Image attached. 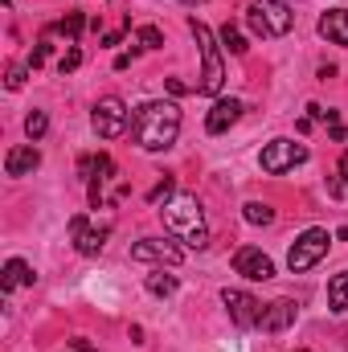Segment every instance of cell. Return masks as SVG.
<instances>
[{
  "instance_id": "obj_1",
  "label": "cell",
  "mask_w": 348,
  "mask_h": 352,
  "mask_svg": "<svg viewBox=\"0 0 348 352\" xmlns=\"http://www.w3.org/2000/svg\"><path fill=\"white\" fill-rule=\"evenodd\" d=\"M176 135H180V107L164 102V98H152V102H140L135 115H131V140L144 148V152H164L173 148Z\"/></svg>"
},
{
  "instance_id": "obj_2",
  "label": "cell",
  "mask_w": 348,
  "mask_h": 352,
  "mask_svg": "<svg viewBox=\"0 0 348 352\" xmlns=\"http://www.w3.org/2000/svg\"><path fill=\"white\" fill-rule=\"evenodd\" d=\"M160 217H164V230L173 234L176 242H184L188 250H205L209 246V226H205V213H201L197 197L176 192L173 201L160 209Z\"/></svg>"
},
{
  "instance_id": "obj_3",
  "label": "cell",
  "mask_w": 348,
  "mask_h": 352,
  "mask_svg": "<svg viewBox=\"0 0 348 352\" xmlns=\"http://www.w3.org/2000/svg\"><path fill=\"white\" fill-rule=\"evenodd\" d=\"M188 29L201 45V82H197V94H221V82H226V70H221V50H217V37L209 33V25H201L197 16H188Z\"/></svg>"
},
{
  "instance_id": "obj_4",
  "label": "cell",
  "mask_w": 348,
  "mask_h": 352,
  "mask_svg": "<svg viewBox=\"0 0 348 352\" xmlns=\"http://www.w3.org/2000/svg\"><path fill=\"white\" fill-rule=\"evenodd\" d=\"M246 25H250V33H254V37L270 41V37L291 33L295 12L287 8V0H250V8H246Z\"/></svg>"
},
{
  "instance_id": "obj_5",
  "label": "cell",
  "mask_w": 348,
  "mask_h": 352,
  "mask_svg": "<svg viewBox=\"0 0 348 352\" xmlns=\"http://www.w3.org/2000/svg\"><path fill=\"white\" fill-rule=\"evenodd\" d=\"M328 246H332V234H328V230H320V226L303 230V234L295 238V246L287 250V266H291V274H303V270H312V266L328 254Z\"/></svg>"
},
{
  "instance_id": "obj_6",
  "label": "cell",
  "mask_w": 348,
  "mask_h": 352,
  "mask_svg": "<svg viewBox=\"0 0 348 352\" xmlns=\"http://www.w3.org/2000/svg\"><path fill=\"white\" fill-rule=\"evenodd\" d=\"M90 127H94V135L98 140H119L127 127H131V115H127V102L123 98H102V102H94V115H90Z\"/></svg>"
},
{
  "instance_id": "obj_7",
  "label": "cell",
  "mask_w": 348,
  "mask_h": 352,
  "mask_svg": "<svg viewBox=\"0 0 348 352\" xmlns=\"http://www.w3.org/2000/svg\"><path fill=\"white\" fill-rule=\"evenodd\" d=\"M303 160H307V148H303V144H295V140H270V144L262 148V156H259L262 173H270V176L291 173V168H295V164H303Z\"/></svg>"
},
{
  "instance_id": "obj_8",
  "label": "cell",
  "mask_w": 348,
  "mask_h": 352,
  "mask_svg": "<svg viewBox=\"0 0 348 352\" xmlns=\"http://www.w3.org/2000/svg\"><path fill=\"white\" fill-rule=\"evenodd\" d=\"M70 238H74V250H78V254L94 258V254L107 246V238H111V226H90L87 217L78 213V217H70Z\"/></svg>"
},
{
  "instance_id": "obj_9",
  "label": "cell",
  "mask_w": 348,
  "mask_h": 352,
  "mask_svg": "<svg viewBox=\"0 0 348 352\" xmlns=\"http://www.w3.org/2000/svg\"><path fill=\"white\" fill-rule=\"evenodd\" d=\"M221 303L230 307V320L238 324V328H259V320H262V303L250 295V291H221Z\"/></svg>"
},
{
  "instance_id": "obj_10",
  "label": "cell",
  "mask_w": 348,
  "mask_h": 352,
  "mask_svg": "<svg viewBox=\"0 0 348 352\" xmlns=\"http://www.w3.org/2000/svg\"><path fill=\"white\" fill-rule=\"evenodd\" d=\"M180 258H184V254H180V246L164 242V238H140V242L131 246V263H160V266H176Z\"/></svg>"
},
{
  "instance_id": "obj_11",
  "label": "cell",
  "mask_w": 348,
  "mask_h": 352,
  "mask_svg": "<svg viewBox=\"0 0 348 352\" xmlns=\"http://www.w3.org/2000/svg\"><path fill=\"white\" fill-rule=\"evenodd\" d=\"M234 270H238L242 278H250V283H266V278L274 274V263H270V254H262L259 246H242V250L234 254Z\"/></svg>"
},
{
  "instance_id": "obj_12",
  "label": "cell",
  "mask_w": 348,
  "mask_h": 352,
  "mask_svg": "<svg viewBox=\"0 0 348 352\" xmlns=\"http://www.w3.org/2000/svg\"><path fill=\"white\" fill-rule=\"evenodd\" d=\"M242 111H246V107H242L238 98H217V102H213V111L205 115V131H209V135H221V131H230V127L242 119Z\"/></svg>"
},
{
  "instance_id": "obj_13",
  "label": "cell",
  "mask_w": 348,
  "mask_h": 352,
  "mask_svg": "<svg viewBox=\"0 0 348 352\" xmlns=\"http://www.w3.org/2000/svg\"><path fill=\"white\" fill-rule=\"evenodd\" d=\"M41 168V152L33 148V144H21V148H8V156H4V173L8 176H29Z\"/></svg>"
},
{
  "instance_id": "obj_14",
  "label": "cell",
  "mask_w": 348,
  "mask_h": 352,
  "mask_svg": "<svg viewBox=\"0 0 348 352\" xmlns=\"http://www.w3.org/2000/svg\"><path fill=\"white\" fill-rule=\"evenodd\" d=\"M295 303L291 299H279V303H270V307H262V320H259V328L262 332H287L291 324H295Z\"/></svg>"
},
{
  "instance_id": "obj_15",
  "label": "cell",
  "mask_w": 348,
  "mask_h": 352,
  "mask_svg": "<svg viewBox=\"0 0 348 352\" xmlns=\"http://www.w3.org/2000/svg\"><path fill=\"white\" fill-rule=\"evenodd\" d=\"M320 37L324 41H332V45H348V8H328L324 16H320Z\"/></svg>"
},
{
  "instance_id": "obj_16",
  "label": "cell",
  "mask_w": 348,
  "mask_h": 352,
  "mask_svg": "<svg viewBox=\"0 0 348 352\" xmlns=\"http://www.w3.org/2000/svg\"><path fill=\"white\" fill-rule=\"evenodd\" d=\"M33 266L25 263V258H8L4 263V274H0V291L8 295V291H17V287H33Z\"/></svg>"
},
{
  "instance_id": "obj_17",
  "label": "cell",
  "mask_w": 348,
  "mask_h": 352,
  "mask_svg": "<svg viewBox=\"0 0 348 352\" xmlns=\"http://www.w3.org/2000/svg\"><path fill=\"white\" fill-rule=\"evenodd\" d=\"M90 21H87V12H66L58 25H50V33H62L70 45H78V37H83V29H87Z\"/></svg>"
},
{
  "instance_id": "obj_18",
  "label": "cell",
  "mask_w": 348,
  "mask_h": 352,
  "mask_svg": "<svg viewBox=\"0 0 348 352\" xmlns=\"http://www.w3.org/2000/svg\"><path fill=\"white\" fill-rule=\"evenodd\" d=\"M328 307H332V311H340V316L348 311V270H345V274H336V278L328 283Z\"/></svg>"
},
{
  "instance_id": "obj_19",
  "label": "cell",
  "mask_w": 348,
  "mask_h": 352,
  "mask_svg": "<svg viewBox=\"0 0 348 352\" xmlns=\"http://www.w3.org/2000/svg\"><path fill=\"white\" fill-rule=\"evenodd\" d=\"M148 291H152L156 299H168V295H176V274H164V270L148 274Z\"/></svg>"
},
{
  "instance_id": "obj_20",
  "label": "cell",
  "mask_w": 348,
  "mask_h": 352,
  "mask_svg": "<svg viewBox=\"0 0 348 352\" xmlns=\"http://www.w3.org/2000/svg\"><path fill=\"white\" fill-rule=\"evenodd\" d=\"M221 45H226V50H230L234 58H242V54L250 50V45H246V37H242V33H238L234 25H226V29H221Z\"/></svg>"
},
{
  "instance_id": "obj_21",
  "label": "cell",
  "mask_w": 348,
  "mask_h": 352,
  "mask_svg": "<svg viewBox=\"0 0 348 352\" xmlns=\"http://www.w3.org/2000/svg\"><path fill=\"white\" fill-rule=\"evenodd\" d=\"M45 131H50V115H45V111H33V115L25 119V135H29V140L37 144V140H41Z\"/></svg>"
},
{
  "instance_id": "obj_22",
  "label": "cell",
  "mask_w": 348,
  "mask_h": 352,
  "mask_svg": "<svg viewBox=\"0 0 348 352\" xmlns=\"http://www.w3.org/2000/svg\"><path fill=\"white\" fill-rule=\"evenodd\" d=\"M173 197H176V180H173V176H164V180L148 192V205H168Z\"/></svg>"
},
{
  "instance_id": "obj_23",
  "label": "cell",
  "mask_w": 348,
  "mask_h": 352,
  "mask_svg": "<svg viewBox=\"0 0 348 352\" xmlns=\"http://www.w3.org/2000/svg\"><path fill=\"white\" fill-rule=\"evenodd\" d=\"M246 221H250V226H270V221H274V209L262 205V201H250V205H246Z\"/></svg>"
},
{
  "instance_id": "obj_24",
  "label": "cell",
  "mask_w": 348,
  "mask_h": 352,
  "mask_svg": "<svg viewBox=\"0 0 348 352\" xmlns=\"http://www.w3.org/2000/svg\"><path fill=\"white\" fill-rule=\"evenodd\" d=\"M135 37H140V45H144V50H160V45H164V33H160L156 25H140V29H135Z\"/></svg>"
},
{
  "instance_id": "obj_25",
  "label": "cell",
  "mask_w": 348,
  "mask_h": 352,
  "mask_svg": "<svg viewBox=\"0 0 348 352\" xmlns=\"http://www.w3.org/2000/svg\"><path fill=\"white\" fill-rule=\"evenodd\" d=\"M78 66H83V50H78V45H70V50H66V58L58 62V74H74Z\"/></svg>"
},
{
  "instance_id": "obj_26",
  "label": "cell",
  "mask_w": 348,
  "mask_h": 352,
  "mask_svg": "<svg viewBox=\"0 0 348 352\" xmlns=\"http://www.w3.org/2000/svg\"><path fill=\"white\" fill-rule=\"evenodd\" d=\"M25 74H29V66H8L4 87H8V90H21V87H25Z\"/></svg>"
},
{
  "instance_id": "obj_27",
  "label": "cell",
  "mask_w": 348,
  "mask_h": 352,
  "mask_svg": "<svg viewBox=\"0 0 348 352\" xmlns=\"http://www.w3.org/2000/svg\"><path fill=\"white\" fill-rule=\"evenodd\" d=\"M328 197H336V201H345V197H348V176L345 173L328 180Z\"/></svg>"
},
{
  "instance_id": "obj_28",
  "label": "cell",
  "mask_w": 348,
  "mask_h": 352,
  "mask_svg": "<svg viewBox=\"0 0 348 352\" xmlns=\"http://www.w3.org/2000/svg\"><path fill=\"white\" fill-rule=\"evenodd\" d=\"M45 58H50V41H37V50H33V58H29V70L45 66Z\"/></svg>"
},
{
  "instance_id": "obj_29",
  "label": "cell",
  "mask_w": 348,
  "mask_h": 352,
  "mask_svg": "<svg viewBox=\"0 0 348 352\" xmlns=\"http://www.w3.org/2000/svg\"><path fill=\"white\" fill-rule=\"evenodd\" d=\"M345 135H348L345 123H332V140H336V144H345Z\"/></svg>"
},
{
  "instance_id": "obj_30",
  "label": "cell",
  "mask_w": 348,
  "mask_h": 352,
  "mask_svg": "<svg viewBox=\"0 0 348 352\" xmlns=\"http://www.w3.org/2000/svg\"><path fill=\"white\" fill-rule=\"evenodd\" d=\"M168 90H173V94H188V87H184L180 78H168Z\"/></svg>"
},
{
  "instance_id": "obj_31",
  "label": "cell",
  "mask_w": 348,
  "mask_h": 352,
  "mask_svg": "<svg viewBox=\"0 0 348 352\" xmlns=\"http://www.w3.org/2000/svg\"><path fill=\"white\" fill-rule=\"evenodd\" d=\"M74 352H94V344H87V340H78V344H74Z\"/></svg>"
},
{
  "instance_id": "obj_32",
  "label": "cell",
  "mask_w": 348,
  "mask_h": 352,
  "mask_svg": "<svg viewBox=\"0 0 348 352\" xmlns=\"http://www.w3.org/2000/svg\"><path fill=\"white\" fill-rule=\"evenodd\" d=\"M340 173H345V176H348V152H345V160H340Z\"/></svg>"
},
{
  "instance_id": "obj_33",
  "label": "cell",
  "mask_w": 348,
  "mask_h": 352,
  "mask_svg": "<svg viewBox=\"0 0 348 352\" xmlns=\"http://www.w3.org/2000/svg\"><path fill=\"white\" fill-rule=\"evenodd\" d=\"M180 4H205V0H180Z\"/></svg>"
},
{
  "instance_id": "obj_34",
  "label": "cell",
  "mask_w": 348,
  "mask_h": 352,
  "mask_svg": "<svg viewBox=\"0 0 348 352\" xmlns=\"http://www.w3.org/2000/svg\"><path fill=\"white\" fill-rule=\"evenodd\" d=\"M295 352H307V349H295Z\"/></svg>"
}]
</instances>
